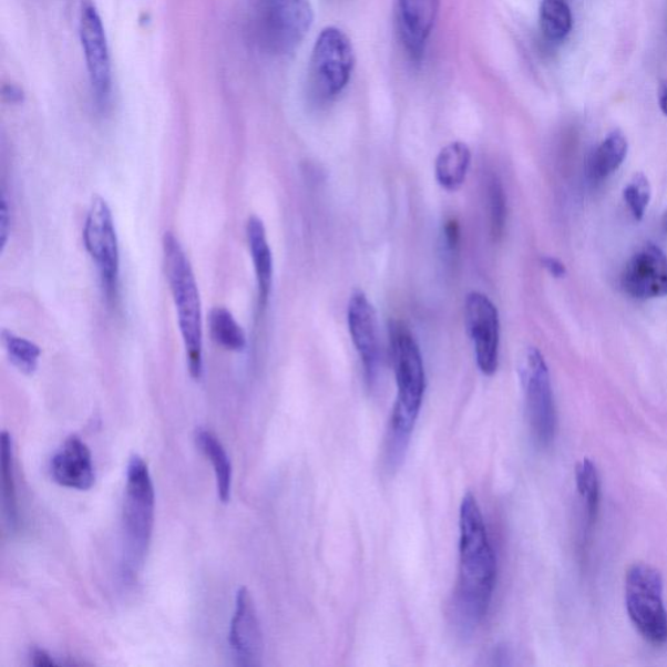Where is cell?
<instances>
[{
	"label": "cell",
	"mask_w": 667,
	"mask_h": 667,
	"mask_svg": "<svg viewBox=\"0 0 667 667\" xmlns=\"http://www.w3.org/2000/svg\"><path fill=\"white\" fill-rule=\"evenodd\" d=\"M459 569L449 618L463 636L476 633L491 607L496 581L495 553L476 496L466 493L459 511Z\"/></svg>",
	"instance_id": "1"
},
{
	"label": "cell",
	"mask_w": 667,
	"mask_h": 667,
	"mask_svg": "<svg viewBox=\"0 0 667 667\" xmlns=\"http://www.w3.org/2000/svg\"><path fill=\"white\" fill-rule=\"evenodd\" d=\"M390 350L397 399L390 417L384 462L390 471L403 463L427 390L424 359L413 334L403 322L390 326Z\"/></svg>",
	"instance_id": "2"
},
{
	"label": "cell",
	"mask_w": 667,
	"mask_h": 667,
	"mask_svg": "<svg viewBox=\"0 0 667 667\" xmlns=\"http://www.w3.org/2000/svg\"><path fill=\"white\" fill-rule=\"evenodd\" d=\"M163 261L192 378L204 373V322L198 285L189 258L173 233L163 236Z\"/></svg>",
	"instance_id": "3"
},
{
	"label": "cell",
	"mask_w": 667,
	"mask_h": 667,
	"mask_svg": "<svg viewBox=\"0 0 667 667\" xmlns=\"http://www.w3.org/2000/svg\"><path fill=\"white\" fill-rule=\"evenodd\" d=\"M625 597L637 632L654 646H663L667 642V612L661 573L648 563H635L626 574Z\"/></svg>",
	"instance_id": "4"
},
{
	"label": "cell",
	"mask_w": 667,
	"mask_h": 667,
	"mask_svg": "<svg viewBox=\"0 0 667 667\" xmlns=\"http://www.w3.org/2000/svg\"><path fill=\"white\" fill-rule=\"evenodd\" d=\"M155 492L152 474L144 459L133 455L127 466L123 524L132 566L143 562L150 550L154 529Z\"/></svg>",
	"instance_id": "5"
},
{
	"label": "cell",
	"mask_w": 667,
	"mask_h": 667,
	"mask_svg": "<svg viewBox=\"0 0 667 667\" xmlns=\"http://www.w3.org/2000/svg\"><path fill=\"white\" fill-rule=\"evenodd\" d=\"M355 66L351 40L337 27L322 29L310 58L309 81L316 98L331 101L350 83Z\"/></svg>",
	"instance_id": "6"
},
{
	"label": "cell",
	"mask_w": 667,
	"mask_h": 667,
	"mask_svg": "<svg viewBox=\"0 0 667 667\" xmlns=\"http://www.w3.org/2000/svg\"><path fill=\"white\" fill-rule=\"evenodd\" d=\"M521 378L530 429L537 447L547 448L557 429L550 368L537 348H529L521 361Z\"/></svg>",
	"instance_id": "7"
},
{
	"label": "cell",
	"mask_w": 667,
	"mask_h": 667,
	"mask_svg": "<svg viewBox=\"0 0 667 667\" xmlns=\"http://www.w3.org/2000/svg\"><path fill=\"white\" fill-rule=\"evenodd\" d=\"M83 239L88 255L98 266L103 290L107 299L113 300L121 276V252L113 212L105 198L95 197L89 207Z\"/></svg>",
	"instance_id": "8"
},
{
	"label": "cell",
	"mask_w": 667,
	"mask_h": 667,
	"mask_svg": "<svg viewBox=\"0 0 667 667\" xmlns=\"http://www.w3.org/2000/svg\"><path fill=\"white\" fill-rule=\"evenodd\" d=\"M314 24L309 0H265L259 37L264 48L276 55L294 53Z\"/></svg>",
	"instance_id": "9"
},
{
	"label": "cell",
	"mask_w": 667,
	"mask_h": 667,
	"mask_svg": "<svg viewBox=\"0 0 667 667\" xmlns=\"http://www.w3.org/2000/svg\"><path fill=\"white\" fill-rule=\"evenodd\" d=\"M79 34L95 103L105 110L113 92V71L105 27L92 3H85L81 9Z\"/></svg>",
	"instance_id": "10"
},
{
	"label": "cell",
	"mask_w": 667,
	"mask_h": 667,
	"mask_svg": "<svg viewBox=\"0 0 667 667\" xmlns=\"http://www.w3.org/2000/svg\"><path fill=\"white\" fill-rule=\"evenodd\" d=\"M464 317L480 372L495 374L500 367L501 346L499 309L486 295L472 291L465 298Z\"/></svg>",
	"instance_id": "11"
},
{
	"label": "cell",
	"mask_w": 667,
	"mask_h": 667,
	"mask_svg": "<svg viewBox=\"0 0 667 667\" xmlns=\"http://www.w3.org/2000/svg\"><path fill=\"white\" fill-rule=\"evenodd\" d=\"M347 324L356 351L365 367L367 380L373 383L381 361L380 326L373 304L369 301L366 293H352L347 307Z\"/></svg>",
	"instance_id": "12"
},
{
	"label": "cell",
	"mask_w": 667,
	"mask_h": 667,
	"mask_svg": "<svg viewBox=\"0 0 667 667\" xmlns=\"http://www.w3.org/2000/svg\"><path fill=\"white\" fill-rule=\"evenodd\" d=\"M228 644L237 665L254 667L263 664V629L259 625L254 598H252L249 591L244 587L236 593Z\"/></svg>",
	"instance_id": "13"
},
{
	"label": "cell",
	"mask_w": 667,
	"mask_h": 667,
	"mask_svg": "<svg viewBox=\"0 0 667 667\" xmlns=\"http://www.w3.org/2000/svg\"><path fill=\"white\" fill-rule=\"evenodd\" d=\"M622 287L635 299H655L667 296V256L655 244L647 243L629 258Z\"/></svg>",
	"instance_id": "14"
},
{
	"label": "cell",
	"mask_w": 667,
	"mask_h": 667,
	"mask_svg": "<svg viewBox=\"0 0 667 667\" xmlns=\"http://www.w3.org/2000/svg\"><path fill=\"white\" fill-rule=\"evenodd\" d=\"M439 11L440 0H397L400 39L414 61L424 55Z\"/></svg>",
	"instance_id": "15"
},
{
	"label": "cell",
	"mask_w": 667,
	"mask_h": 667,
	"mask_svg": "<svg viewBox=\"0 0 667 667\" xmlns=\"http://www.w3.org/2000/svg\"><path fill=\"white\" fill-rule=\"evenodd\" d=\"M51 476L57 484L89 491L95 483L92 452L78 435H71L51 461Z\"/></svg>",
	"instance_id": "16"
},
{
	"label": "cell",
	"mask_w": 667,
	"mask_h": 667,
	"mask_svg": "<svg viewBox=\"0 0 667 667\" xmlns=\"http://www.w3.org/2000/svg\"><path fill=\"white\" fill-rule=\"evenodd\" d=\"M246 234L256 274L258 306L259 309H265L268 306L273 288L274 263L264 222L252 216L247 222Z\"/></svg>",
	"instance_id": "17"
},
{
	"label": "cell",
	"mask_w": 667,
	"mask_h": 667,
	"mask_svg": "<svg viewBox=\"0 0 667 667\" xmlns=\"http://www.w3.org/2000/svg\"><path fill=\"white\" fill-rule=\"evenodd\" d=\"M471 161V150L462 141H454V143L444 146L435 158L437 183L448 192L461 189L466 175H469Z\"/></svg>",
	"instance_id": "18"
},
{
	"label": "cell",
	"mask_w": 667,
	"mask_h": 667,
	"mask_svg": "<svg viewBox=\"0 0 667 667\" xmlns=\"http://www.w3.org/2000/svg\"><path fill=\"white\" fill-rule=\"evenodd\" d=\"M195 440L197 448L204 452L213 464L217 480L218 499L220 502L228 503L232 500L233 464L224 444L220 443L216 434L204 428L197 429Z\"/></svg>",
	"instance_id": "19"
},
{
	"label": "cell",
	"mask_w": 667,
	"mask_h": 667,
	"mask_svg": "<svg viewBox=\"0 0 667 667\" xmlns=\"http://www.w3.org/2000/svg\"><path fill=\"white\" fill-rule=\"evenodd\" d=\"M628 151L627 138L620 131H613L589 160V176L593 182H603L617 172L626 160Z\"/></svg>",
	"instance_id": "20"
},
{
	"label": "cell",
	"mask_w": 667,
	"mask_h": 667,
	"mask_svg": "<svg viewBox=\"0 0 667 667\" xmlns=\"http://www.w3.org/2000/svg\"><path fill=\"white\" fill-rule=\"evenodd\" d=\"M0 465H2V500L4 516L10 530L14 531L19 525V506L17 484L13 473V443L10 433L0 435Z\"/></svg>",
	"instance_id": "21"
},
{
	"label": "cell",
	"mask_w": 667,
	"mask_h": 667,
	"mask_svg": "<svg viewBox=\"0 0 667 667\" xmlns=\"http://www.w3.org/2000/svg\"><path fill=\"white\" fill-rule=\"evenodd\" d=\"M209 328L214 342L225 350L240 352L247 347L246 332L227 308L217 307L212 310Z\"/></svg>",
	"instance_id": "22"
},
{
	"label": "cell",
	"mask_w": 667,
	"mask_h": 667,
	"mask_svg": "<svg viewBox=\"0 0 667 667\" xmlns=\"http://www.w3.org/2000/svg\"><path fill=\"white\" fill-rule=\"evenodd\" d=\"M540 25L547 40H565L573 29V14L566 0H543L540 7Z\"/></svg>",
	"instance_id": "23"
},
{
	"label": "cell",
	"mask_w": 667,
	"mask_h": 667,
	"mask_svg": "<svg viewBox=\"0 0 667 667\" xmlns=\"http://www.w3.org/2000/svg\"><path fill=\"white\" fill-rule=\"evenodd\" d=\"M2 343L11 365L19 372L32 376L39 369L41 348L10 330L2 331Z\"/></svg>",
	"instance_id": "24"
},
{
	"label": "cell",
	"mask_w": 667,
	"mask_h": 667,
	"mask_svg": "<svg viewBox=\"0 0 667 667\" xmlns=\"http://www.w3.org/2000/svg\"><path fill=\"white\" fill-rule=\"evenodd\" d=\"M575 479L577 492L585 502L588 522L592 524L596 521L599 507V478L596 464L588 458L583 459L576 464Z\"/></svg>",
	"instance_id": "25"
},
{
	"label": "cell",
	"mask_w": 667,
	"mask_h": 667,
	"mask_svg": "<svg viewBox=\"0 0 667 667\" xmlns=\"http://www.w3.org/2000/svg\"><path fill=\"white\" fill-rule=\"evenodd\" d=\"M488 203L491 233L494 240H499L505 232L507 207L505 191L496 176H492L488 182Z\"/></svg>",
	"instance_id": "26"
},
{
	"label": "cell",
	"mask_w": 667,
	"mask_h": 667,
	"mask_svg": "<svg viewBox=\"0 0 667 667\" xmlns=\"http://www.w3.org/2000/svg\"><path fill=\"white\" fill-rule=\"evenodd\" d=\"M650 194V184L647 176L642 173L634 175L632 182L626 185L624 191L625 202L636 220L643 219L644 214H646Z\"/></svg>",
	"instance_id": "27"
},
{
	"label": "cell",
	"mask_w": 667,
	"mask_h": 667,
	"mask_svg": "<svg viewBox=\"0 0 667 667\" xmlns=\"http://www.w3.org/2000/svg\"><path fill=\"white\" fill-rule=\"evenodd\" d=\"M443 249L447 252L449 257H455L458 255L459 247H461V228H459L458 222L450 219L443 226Z\"/></svg>",
	"instance_id": "28"
},
{
	"label": "cell",
	"mask_w": 667,
	"mask_h": 667,
	"mask_svg": "<svg viewBox=\"0 0 667 667\" xmlns=\"http://www.w3.org/2000/svg\"><path fill=\"white\" fill-rule=\"evenodd\" d=\"M11 209L9 199L6 194L2 196V207H0V243H2V250L7 247L11 234Z\"/></svg>",
	"instance_id": "29"
},
{
	"label": "cell",
	"mask_w": 667,
	"mask_h": 667,
	"mask_svg": "<svg viewBox=\"0 0 667 667\" xmlns=\"http://www.w3.org/2000/svg\"><path fill=\"white\" fill-rule=\"evenodd\" d=\"M541 264H543L544 268L550 271L551 276L554 278H563L566 276L565 265H563L557 258L544 256L541 258Z\"/></svg>",
	"instance_id": "30"
},
{
	"label": "cell",
	"mask_w": 667,
	"mask_h": 667,
	"mask_svg": "<svg viewBox=\"0 0 667 667\" xmlns=\"http://www.w3.org/2000/svg\"><path fill=\"white\" fill-rule=\"evenodd\" d=\"M32 665L43 667V666H54L58 665L55 659L51 657L47 650L43 649H34L32 654Z\"/></svg>",
	"instance_id": "31"
},
{
	"label": "cell",
	"mask_w": 667,
	"mask_h": 667,
	"mask_svg": "<svg viewBox=\"0 0 667 667\" xmlns=\"http://www.w3.org/2000/svg\"><path fill=\"white\" fill-rule=\"evenodd\" d=\"M3 98L11 103H19L24 99V93L19 86L9 84L3 86Z\"/></svg>",
	"instance_id": "32"
},
{
	"label": "cell",
	"mask_w": 667,
	"mask_h": 667,
	"mask_svg": "<svg viewBox=\"0 0 667 667\" xmlns=\"http://www.w3.org/2000/svg\"><path fill=\"white\" fill-rule=\"evenodd\" d=\"M658 102L664 115L667 116V81H661L658 86Z\"/></svg>",
	"instance_id": "33"
},
{
	"label": "cell",
	"mask_w": 667,
	"mask_h": 667,
	"mask_svg": "<svg viewBox=\"0 0 667 667\" xmlns=\"http://www.w3.org/2000/svg\"><path fill=\"white\" fill-rule=\"evenodd\" d=\"M661 226H663L664 233L667 234V211L664 214Z\"/></svg>",
	"instance_id": "34"
}]
</instances>
